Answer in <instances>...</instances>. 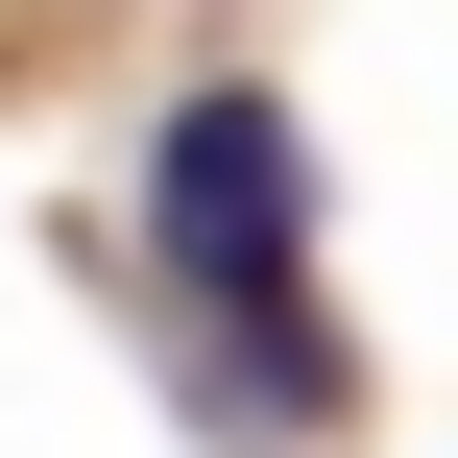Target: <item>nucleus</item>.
I'll return each instance as SVG.
<instances>
[{
  "label": "nucleus",
  "instance_id": "nucleus-1",
  "mask_svg": "<svg viewBox=\"0 0 458 458\" xmlns=\"http://www.w3.org/2000/svg\"><path fill=\"white\" fill-rule=\"evenodd\" d=\"M145 242H169L193 314H290V266H314V145H290L266 72H217V97L145 121Z\"/></svg>",
  "mask_w": 458,
  "mask_h": 458
}]
</instances>
